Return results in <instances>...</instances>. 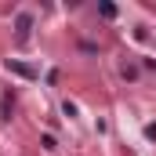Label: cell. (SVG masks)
<instances>
[{
	"mask_svg": "<svg viewBox=\"0 0 156 156\" xmlns=\"http://www.w3.org/2000/svg\"><path fill=\"white\" fill-rule=\"evenodd\" d=\"M15 29H18V44H26L29 40V29H33V15H18V22H15Z\"/></svg>",
	"mask_w": 156,
	"mask_h": 156,
	"instance_id": "cell-1",
	"label": "cell"
},
{
	"mask_svg": "<svg viewBox=\"0 0 156 156\" xmlns=\"http://www.w3.org/2000/svg\"><path fill=\"white\" fill-rule=\"evenodd\" d=\"M7 69H11V73H18V76H37V69H33V66H26V62H15V58L7 62Z\"/></svg>",
	"mask_w": 156,
	"mask_h": 156,
	"instance_id": "cell-2",
	"label": "cell"
}]
</instances>
